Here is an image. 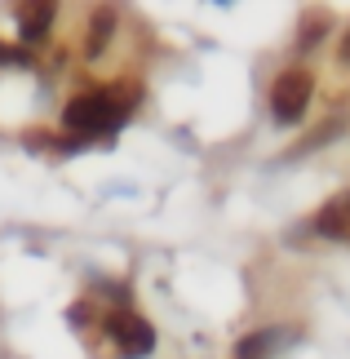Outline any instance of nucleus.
Masks as SVG:
<instances>
[{
    "label": "nucleus",
    "instance_id": "1",
    "mask_svg": "<svg viewBox=\"0 0 350 359\" xmlns=\"http://www.w3.org/2000/svg\"><path fill=\"white\" fill-rule=\"evenodd\" d=\"M133 102H137V85H111V89L80 93V98L67 102V111H62V129H72V133H80V137L111 133L124 116H129V107H133Z\"/></svg>",
    "mask_w": 350,
    "mask_h": 359
},
{
    "label": "nucleus",
    "instance_id": "2",
    "mask_svg": "<svg viewBox=\"0 0 350 359\" xmlns=\"http://www.w3.org/2000/svg\"><path fill=\"white\" fill-rule=\"evenodd\" d=\"M107 337L116 341V351L124 359H147L151 351H156V328H151L142 315H133V311H116V315H107Z\"/></svg>",
    "mask_w": 350,
    "mask_h": 359
},
{
    "label": "nucleus",
    "instance_id": "3",
    "mask_svg": "<svg viewBox=\"0 0 350 359\" xmlns=\"http://www.w3.org/2000/svg\"><path fill=\"white\" fill-rule=\"evenodd\" d=\"M311 72H302V67H292V72H284L275 80L271 89V116L279 124H297L306 116V107H311Z\"/></svg>",
    "mask_w": 350,
    "mask_h": 359
},
{
    "label": "nucleus",
    "instance_id": "4",
    "mask_svg": "<svg viewBox=\"0 0 350 359\" xmlns=\"http://www.w3.org/2000/svg\"><path fill=\"white\" fill-rule=\"evenodd\" d=\"M315 231L328 236V240H350V196L328 200L324 209H319V217H315Z\"/></svg>",
    "mask_w": 350,
    "mask_h": 359
},
{
    "label": "nucleus",
    "instance_id": "5",
    "mask_svg": "<svg viewBox=\"0 0 350 359\" xmlns=\"http://www.w3.org/2000/svg\"><path fill=\"white\" fill-rule=\"evenodd\" d=\"M49 22H53V5H22V9H18V32H22L27 45L45 36Z\"/></svg>",
    "mask_w": 350,
    "mask_h": 359
},
{
    "label": "nucleus",
    "instance_id": "6",
    "mask_svg": "<svg viewBox=\"0 0 350 359\" xmlns=\"http://www.w3.org/2000/svg\"><path fill=\"white\" fill-rule=\"evenodd\" d=\"M275 346H279V333H275V328H257V333H248V337L235 341V359H266Z\"/></svg>",
    "mask_w": 350,
    "mask_h": 359
},
{
    "label": "nucleus",
    "instance_id": "7",
    "mask_svg": "<svg viewBox=\"0 0 350 359\" xmlns=\"http://www.w3.org/2000/svg\"><path fill=\"white\" fill-rule=\"evenodd\" d=\"M111 32H116V9H93V22H89V53L97 58V49L111 40Z\"/></svg>",
    "mask_w": 350,
    "mask_h": 359
},
{
    "label": "nucleus",
    "instance_id": "8",
    "mask_svg": "<svg viewBox=\"0 0 350 359\" xmlns=\"http://www.w3.org/2000/svg\"><path fill=\"white\" fill-rule=\"evenodd\" d=\"M319 36H324V18H315V22H306V27H302V45H315Z\"/></svg>",
    "mask_w": 350,
    "mask_h": 359
},
{
    "label": "nucleus",
    "instance_id": "9",
    "mask_svg": "<svg viewBox=\"0 0 350 359\" xmlns=\"http://www.w3.org/2000/svg\"><path fill=\"white\" fill-rule=\"evenodd\" d=\"M342 58H346V62H350V36H346V45H342Z\"/></svg>",
    "mask_w": 350,
    "mask_h": 359
}]
</instances>
